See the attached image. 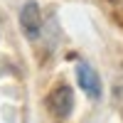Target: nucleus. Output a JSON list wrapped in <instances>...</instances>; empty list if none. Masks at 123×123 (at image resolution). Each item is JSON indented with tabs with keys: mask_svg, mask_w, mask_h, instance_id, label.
Listing matches in <instances>:
<instances>
[{
	"mask_svg": "<svg viewBox=\"0 0 123 123\" xmlns=\"http://www.w3.org/2000/svg\"><path fill=\"white\" fill-rule=\"evenodd\" d=\"M47 106H49V111H52L57 118L64 121L71 111H74V91H71V86H67V84L54 86V91L47 98Z\"/></svg>",
	"mask_w": 123,
	"mask_h": 123,
	"instance_id": "1",
	"label": "nucleus"
},
{
	"mask_svg": "<svg viewBox=\"0 0 123 123\" xmlns=\"http://www.w3.org/2000/svg\"><path fill=\"white\" fill-rule=\"evenodd\" d=\"M20 27L27 39H37L39 32H42V10H39L37 3H25L22 10H20Z\"/></svg>",
	"mask_w": 123,
	"mask_h": 123,
	"instance_id": "2",
	"label": "nucleus"
},
{
	"mask_svg": "<svg viewBox=\"0 0 123 123\" xmlns=\"http://www.w3.org/2000/svg\"><path fill=\"white\" fill-rule=\"evenodd\" d=\"M76 81H79L81 91H84L89 98H98L101 96V76H98V71L91 64L81 62V64L76 67Z\"/></svg>",
	"mask_w": 123,
	"mask_h": 123,
	"instance_id": "3",
	"label": "nucleus"
},
{
	"mask_svg": "<svg viewBox=\"0 0 123 123\" xmlns=\"http://www.w3.org/2000/svg\"><path fill=\"white\" fill-rule=\"evenodd\" d=\"M121 3H123V0H121Z\"/></svg>",
	"mask_w": 123,
	"mask_h": 123,
	"instance_id": "4",
	"label": "nucleus"
}]
</instances>
